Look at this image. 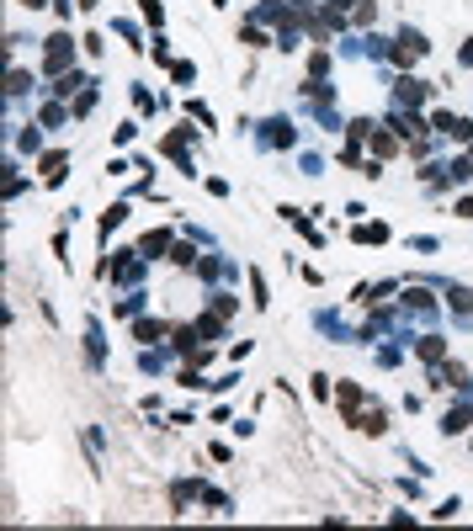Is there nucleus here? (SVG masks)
<instances>
[{
	"label": "nucleus",
	"instance_id": "nucleus-2",
	"mask_svg": "<svg viewBox=\"0 0 473 531\" xmlns=\"http://www.w3.org/2000/svg\"><path fill=\"white\" fill-rule=\"evenodd\" d=\"M420 53H425V43H420V38H399V48H393V59H399V64H415Z\"/></svg>",
	"mask_w": 473,
	"mask_h": 531
},
{
	"label": "nucleus",
	"instance_id": "nucleus-4",
	"mask_svg": "<svg viewBox=\"0 0 473 531\" xmlns=\"http://www.w3.org/2000/svg\"><path fill=\"white\" fill-rule=\"evenodd\" d=\"M399 101H415V107H420V101H425V85H420V80H399Z\"/></svg>",
	"mask_w": 473,
	"mask_h": 531
},
{
	"label": "nucleus",
	"instance_id": "nucleus-6",
	"mask_svg": "<svg viewBox=\"0 0 473 531\" xmlns=\"http://www.w3.org/2000/svg\"><path fill=\"white\" fill-rule=\"evenodd\" d=\"M160 335H165V324H154V319L139 324V340H160Z\"/></svg>",
	"mask_w": 473,
	"mask_h": 531
},
{
	"label": "nucleus",
	"instance_id": "nucleus-7",
	"mask_svg": "<svg viewBox=\"0 0 473 531\" xmlns=\"http://www.w3.org/2000/svg\"><path fill=\"white\" fill-rule=\"evenodd\" d=\"M165 250V234H149V240H144V255H149V261H154V255H160Z\"/></svg>",
	"mask_w": 473,
	"mask_h": 531
},
{
	"label": "nucleus",
	"instance_id": "nucleus-1",
	"mask_svg": "<svg viewBox=\"0 0 473 531\" xmlns=\"http://www.w3.org/2000/svg\"><path fill=\"white\" fill-rule=\"evenodd\" d=\"M70 64V38H48V70H64Z\"/></svg>",
	"mask_w": 473,
	"mask_h": 531
},
{
	"label": "nucleus",
	"instance_id": "nucleus-8",
	"mask_svg": "<svg viewBox=\"0 0 473 531\" xmlns=\"http://www.w3.org/2000/svg\"><path fill=\"white\" fill-rule=\"evenodd\" d=\"M420 356L425 361H442V340H420Z\"/></svg>",
	"mask_w": 473,
	"mask_h": 531
},
{
	"label": "nucleus",
	"instance_id": "nucleus-3",
	"mask_svg": "<svg viewBox=\"0 0 473 531\" xmlns=\"http://www.w3.org/2000/svg\"><path fill=\"white\" fill-rule=\"evenodd\" d=\"M351 425H356V431H383V425H388V414H383V409H367V414H351Z\"/></svg>",
	"mask_w": 473,
	"mask_h": 531
},
{
	"label": "nucleus",
	"instance_id": "nucleus-9",
	"mask_svg": "<svg viewBox=\"0 0 473 531\" xmlns=\"http://www.w3.org/2000/svg\"><path fill=\"white\" fill-rule=\"evenodd\" d=\"M21 6H43V0H21Z\"/></svg>",
	"mask_w": 473,
	"mask_h": 531
},
{
	"label": "nucleus",
	"instance_id": "nucleus-5",
	"mask_svg": "<svg viewBox=\"0 0 473 531\" xmlns=\"http://www.w3.org/2000/svg\"><path fill=\"white\" fill-rule=\"evenodd\" d=\"M43 181H64V154H48V160H43Z\"/></svg>",
	"mask_w": 473,
	"mask_h": 531
}]
</instances>
